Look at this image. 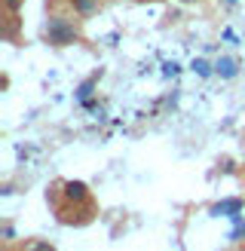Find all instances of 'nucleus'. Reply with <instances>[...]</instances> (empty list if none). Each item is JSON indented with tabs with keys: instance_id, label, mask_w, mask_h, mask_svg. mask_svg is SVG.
<instances>
[{
	"instance_id": "1a4fd4ad",
	"label": "nucleus",
	"mask_w": 245,
	"mask_h": 251,
	"mask_svg": "<svg viewBox=\"0 0 245 251\" xmlns=\"http://www.w3.org/2000/svg\"><path fill=\"white\" fill-rule=\"evenodd\" d=\"M12 236H16V233H12V227H9V224H6V227H3V239L9 242V239H12Z\"/></svg>"
},
{
	"instance_id": "423d86ee",
	"label": "nucleus",
	"mask_w": 245,
	"mask_h": 251,
	"mask_svg": "<svg viewBox=\"0 0 245 251\" xmlns=\"http://www.w3.org/2000/svg\"><path fill=\"white\" fill-rule=\"evenodd\" d=\"M24 251H55L49 242H40V239H34V242H28L24 245Z\"/></svg>"
},
{
	"instance_id": "f257e3e1",
	"label": "nucleus",
	"mask_w": 245,
	"mask_h": 251,
	"mask_svg": "<svg viewBox=\"0 0 245 251\" xmlns=\"http://www.w3.org/2000/svg\"><path fill=\"white\" fill-rule=\"evenodd\" d=\"M46 40L52 43V46H68L77 40V25L68 22V19H61V16H52L46 22Z\"/></svg>"
},
{
	"instance_id": "9d476101",
	"label": "nucleus",
	"mask_w": 245,
	"mask_h": 251,
	"mask_svg": "<svg viewBox=\"0 0 245 251\" xmlns=\"http://www.w3.org/2000/svg\"><path fill=\"white\" fill-rule=\"evenodd\" d=\"M181 3H193V0H181Z\"/></svg>"
},
{
	"instance_id": "20e7f679",
	"label": "nucleus",
	"mask_w": 245,
	"mask_h": 251,
	"mask_svg": "<svg viewBox=\"0 0 245 251\" xmlns=\"http://www.w3.org/2000/svg\"><path fill=\"white\" fill-rule=\"evenodd\" d=\"M236 71H239V61L236 58H230V55H224V58H218V65H215V74H220V77H236Z\"/></svg>"
},
{
	"instance_id": "f03ea898",
	"label": "nucleus",
	"mask_w": 245,
	"mask_h": 251,
	"mask_svg": "<svg viewBox=\"0 0 245 251\" xmlns=\"http://www.w3.org/2000/svg\"><path fill=\"white\" fill-rule=\"evenodd\" d=\"M212 215H224V218L239 221V215H242V199H227V202L212 205Z\"/></svg>"
},
{
	"instance_id": "39448f33",
	"label": "nucleus",
	"mask_w": 245,
	"mask_h": 251,
	"mask_svg": "<svg viewBox=\"0 0 245 251\" xmlns=\"http://www.w3.org/2000/svg\"><path fill=\"white\" fill-rule=\"evenodd\" d=\"M74 6H77L80 16H89V12L95 9V0H74Z\"/></svg>"
},
{
	"instance_id": "6e6552de",
	"label": "nucleus",
	"mask_w": 245,
	"mask_h": 251,
	"mask_svg": "<svg viewBox=\"0 0 245 251\" xmlns=\"http://www.w3.org/2000/svg\"><path fill=\"white\" fill-rule=\"evenodd\" d=\"M196 71H199V74H208V65H205V61H196V65H193Z\"/></svg>"
},
{
	"instance_id": "0eeeda50",
	"label": "nucleus",
	"mask_w": 245,
	"mask_h": 251,
	"mask_svg": "<svg viewBox=\"0 0 245 251\" xmlns=\"http://www.w3.org/2000/svg\"><path fill=\"white\" fill-rule=\"evenodd\" d=\"M19 3H22V0H6V9H9V12H16V9H19Z\"/></svg>"
},
{
	"instance_id": "7ed1b4c3",
	"label": "nucleus",
	"mask_w": 245,
	"mask_h": 251,
	"mask_svg": "<svg viewBox=\"0 0 245 251\" xmlns=\"http://www.w3.org/2000/svg\"><path fill=\"white\" fill-rule=\"evenodd\" d=\"M65 199L68 202H89V190L83 181H68L65 184Z\"/></svg>"
}]
</instances>
